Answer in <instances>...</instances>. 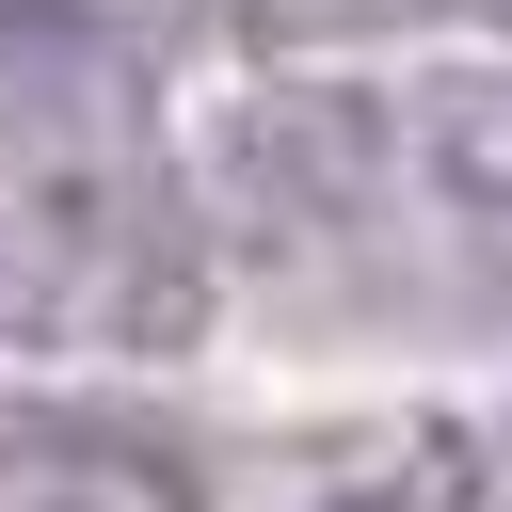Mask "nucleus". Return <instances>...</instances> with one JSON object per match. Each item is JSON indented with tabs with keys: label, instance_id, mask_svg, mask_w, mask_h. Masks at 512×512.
Here are the masks:
<instances>
[{
	"label": "nucleus",
	"instance_id": "nucleus-2",
	"mask_svg": "<svg viewBox=\"0 0 512 512\" xmlns=\"http://www.w3.org/2000/svg\"><path fill=\"white\" fill-rule=\"evenodd\" d=\"M416 144H432V176H448L464 208H496V224H512V64L432 80V96H416Z\"/></svg>",
	"mask_w": 512,
	"mask_h": 512
},
{
	"label": "nucleus",
	"instance_id": "nucleus-3",
	"mask_svg": "<svg viewBox=\"0 0 512 512\" xmlns=\"http://www.w3.org/2000/svg\"><path fill=\"white\" fill-rule=\"evenodd\" d=\"M0 512H176V480L128 448H32V464H0Z\"/></svg>",
	"mask_w": 512,
	"mask_h": 512
},
{
	"label": "nucleus",
	"instance_id": "nucleus-1",
	"mask_svg": "<svg viewBox=\"0 0 512 512\" xmlns=\"http://www.w3.org/2000/svg\"><path fill=\"white\" fill-rule=\"evenodd\" d=\"M288 512H512V416H416V432L320 464Z\"/></svg>",
	"mask_w": 512,
	"mask_h": 512
},
{
	"label": "nucleus",
	"instance_id": "nucleus-4",
	"mask_svg": "<svg viewBox=\"0 0 512 512\" xmlns=\"http://www.w3.org/2000/svg\"><path fill=\"white\" fill-rule=\"evenodd\" d=\"M0 272H32V256H16V240H0ZM0 320H32V288H0Z\"/></svg>",
	"mask_w": 512,
	"mask_h": 512
}]
</instances>
